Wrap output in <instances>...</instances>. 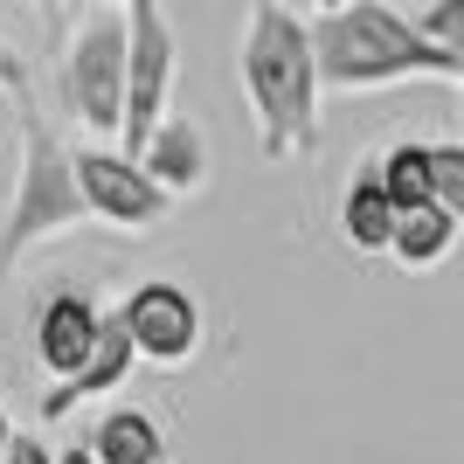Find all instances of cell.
Segmentation results:
<instances>
[{
	"label": "cell",
	"instance_id": "cell-1",
	"mask_svg": "<svg viewBox=\"0 0 464 464\" xmlns=\"http://www.w3.org/2000/svg\"><path fill=\"white\" fill-rule=\"evenodd\" d=\"M243 97L256 118L264 160H298L319 146V56L312 28L291 14L285 0H256L243 28Z\"/></svg>",
	"mask_w": 464,
	"mask_h": 464
},
{
	"label": "cell",
	"instance_id": "cell-2",
	"mask_svg": "<svg viewBox=\"0 0 464 464\" xmlns=\"http://www.w3.org/2000/svg\"><path fill=\"white\" fill-rule=\"evenodd\" d=\"M312 56H319L326 91H388V83H409V77H458L464 70L450 49H437L388 0H353L340 14H319L312 21Z\"/></svg>",
	"mask_w": 464,
	"mask_h": 464
},
{
	"label": "cell",
	"instance_id": "cell-3",
	"mask_svg": "<svg viewBox=\"0 0 464 464\" xmlns=\"http://www.w3.org/2000/svg\"><path fill=\"white\" fill-rule=\"evenodd\" d=\"M91 201L77 188V153L56 139V125H42L35 111L21 118V180H14V208L0 229V277H14L42 243L83 229Z\"/></svg>",
	"mask_w": 464,
	"mask_h": 464
},
{
	"label": "cell",
	"instance_id": "cell-4",
	"mask_svg": "<svg viewBox=\"0 0 464 464\" xmlns=\"http://www.w3.org/2000/svg\"><path fill=\"white\" fill-rule=\"evenodd\" d=\"M167 91H174V28L160 14V0H132L125 7V125H118L125 160H139L146 139L160 132Z\"/></svg>",
	"mask_w": 464,
	"mask_h": 464
},
{
	"label": "cell",
	"instance_id": "cell-5",
	"mask_svg": "<svg viewBox=\"0 0 464 464\" xmlns=\"http://www.w3.org/2000/svg\"><path fill=\"white\" fill-rule=\"evenodd\" d=\"M63 104L77 125L91 132H118L125 125V14H91L70 35V56H63Z\"/></svg>",
	"mask_w": 464,
	"mask_h": 464
},
{
	"label": "cell",
	"instance_id": "cell-6",
	"mask_svg": "<svg viewBox=\"0 0 464 464\" xmlns=\"http://www.w3.org/2000/svg\"><path fill=\"white\" fill-rule=\"evenodd\" d=\"M118 319H125L132 353L146 368H188L194 353H201V305H194V291L167 285V277L139 285L132 298L118 305Z\"/></svg>",
	"mask_w": 464,
	"mask_h": 464
},
{
	"label": "cell",
	"instance_id": "cell-7",
	"mask_svg": "<svg viewBox=\"0 0 464 464\" xmlns=\"http://www.w3.org/2000/svg\"><path fill=\"white\" fill-rule=\"evenodd\" d=\"M77 188L91 201V222H111V229H153L160 215L174 208L167 194L146 180V167L111 146H83L77 153Z\"/></svg>",
	"mask_w": 464,
	"mask_h": 464
},
{
	"label": "cell",
	"instance_id": "cell-8",
	"mask_svg": "<svg viewBox=\"0 0 464 464\" xmlns=\"http://www.w3.org/2000/svg\"><path fill=\"white\" fill-rule=\"evenodd\" d=\"M97 340H104V305L91 291H49V305L35 312V361L49 382H70V374L91 368Z\"/></svg>",
	"mask_w": 464,
	"mask_h": 464
},
{
	"label": "cell",
	"instance_id": "cell-9",
	"mask_svg": "<svg viewBox=\"0 0 464 464\" xmlns=\"http://www.w3.org/2000/svg\"><path fill=\"white\" fill-rule=\"evenodd\" d=\"M139 368V353H132V333H125V319L118 312H104V340H97L91 353V368L70 374V382H49V395H42V423H63V416H77L83 402H97V395H111V388H125V374Z\"/></svg>",
	"mask_w": 464,
	"mask_h": 464
},
{
	"label": "cell",
	"instance_id": "cell-10",
	"mask_svg": "<svg viewBox=\"0 0 464 464\" xmlns=\"http://www.w3.org/2000/svg\"><path fill=\"white\" fill-rule=\"evenodd\" d=\"M139 167H146V180H153L167 201H180V194H201V188H208V132H201V118L167 111V118H160V132L146 139Z\"/></svg>",
	"mask_w": 464,
	"mask_h": 464
},
{
	"label": "cell",
	"instance_id": "cell-11",
	"mask_svg": "<svg viewBox=\"0 0 464 464\" xmlns=\"http://www.w3.org/2000/svg\"><path fill=\"white\" fill-rule=\"evenodd\" d=\"M395 201H388V188H382V174H374V160L353 174V188H347V201H340V236H347L361 256H388V243H395Z\"/></svg>",
	"mask_w": 464,
	"mask_h": 464
},
{
	"label": "cell",
	"instance_id": "cell-12",
	"mask_svg": "<svg viewBox=\"0 0 464 464\" xmlns=\"http://www.w3.org/2000/svg\"><path fill=\"white\" fill-rule=\"evenodd\" d=\"M97 464H167V430L146 416V409H111L91 437Z\"/></svg>",
	"mask_w": 464,
	"mask_h": 464
},
{
	"label": "cell",
	"instance_id": "cell-13",
	"mask_svg": "<svg viewBox=\"0 0 464 464\" xmlns=\"http://www.w3.org/2000/svg\"><path fill=\"white\" fill-rule=\"evenodd\" d=\"M450 250H458V222H450L437 201L409 208L402 222H395V243H388V256H395V264H409V271H430V264H444Z\"/></svg>",
	"mask_w": 464,
	"mask_h": 464
},
{
	"label": "cell",
	"instance_id": "cell-14",
	"mask_svg": "<svg viewBox=\"0 0 464 464\" xmlns=\"http://www.w3.org/2000/svg\"><path fill=\"white\" fill-rule=\"evenodd\" d=\"M374 174H382L395 215L423 208V201H430V146H416V139H409V146H388V153L374 160Z\"/></svg>",
	"mask_w": 464,
	"mask_h": 464
},
{
	"label": "cell",
	"instance_id": "cell-15",
	"mask_svg": "<svg viewBox=\"0 0 464 464\" xmlns=\"http://www.w3.org/2000/svg\"><path fill=\"white\" fill-rule=\"evenodd\" d=\"M430 201L464 229V146H430Z\"/></svg>",
	"mask_w": 464,
	"mask_h": 464
},
{
	"label": "cell",
	"instance_id": "cell-16",
	"mask_svg": "<svg viewBox=\"0 0 464 464\" xmlns=\"http://www.w3.org/2000/svg\"><path fill=\"white\" fill-rule=\"evenodd\" d=\"M416 28H423V35L437 42V49H450V56L464 63V0H430Z\"/></svg>",
	"mask_w": 464,
	"mask_h": 464
},
{
	"label": "cell",
	"instance_id": "cell-17",
	"mask_svg": "<svg viewBox=\"0 0 464 464\" xmlns=\"http://www.w3.org/2000/svg\"><path fill=\"white\" fill-rule=\"evenodd\" d=\"M0 91H7V97H28V63H21L7 42H0Z\"/></svg>",
	"mask_w": 464,
	"mask_h": 464
},
{
	"label": "cell",
	"instance_id": "cell-18",
	"mask_svg": "<svg viewBox=\"0 0 464 464\" xmlns=\"http://www.w3.org/2000/svg\"><path fill=\"white\" fill-rule=\"evenodd\" d=\"M7 464H56V450H49V444H35L28 430H14V450H7Z\"/></svg>",
	"mask_w": 464,
	"mask_h": 464
},
{
	"label": "cell",
	"instance_id": "cell-19",
	"mask_svg": "<svg viewBox=\"0 0 464 464\" xmlns=\"http://www.w3.org/2000/svg\"><path fill=\"white\" fill-rule=\"evenodd\" d=\"M56 464H97V458H91V444H63Z\"/></svg>",
	"mask_w": 464,
	"mask_h": 464
},
{
	"label": "cell",
	"instance_id": "cell-20",
	"mask_svg": "<svg viewBox=\"0 0 464 464\" xmlns=\"http://www.w3.org/2000/svg\"><path fill=\"white\" fill-rule=\"evenodd\" d=\"M7 450H14V423L0 416V464H7Z\"/></svg>",
	"mask_w": 464,
	"mask_h": 464
},
{
	"label": "cell",
	"instance_id": "cell-21",
	"mask_svg": "<svg viewBox=\"0 0 464 464\" xmlns=\"http://www.w3.org/2000/svg\"><path fill=\"white\" fill-rule=\"evenodd\" d=\"M312 7H319V14H340V7H353V0H312Z\"/></svg>",
	"mask_w": 464,
	"mask_h": 464
},
{
	"label": "cell",
	"instance_id": "cell-22",
	"mask_svg": "<svg viewBox=\"0 0 464 464\" xmlns=\"http://www.w3.org/2000/svg\"><path fill=\"white\" fill-rule=\"evenodd\" d=\"M458 111H464V70H458Z\"/></svg>",
	"mask_w": 464,
	"mask_h": 464
},
{
	"label": "cell",
	"instance_id": "cell-23",
	"mask_svg": "<svg viewBox=\"0 0 464 464\" xmlns=\"http://www.w3.org/2000/svg\"><path fill=\"white\" fill-rule=\"evenodd\" d=\"M97 7H132V0H97Z\"/></svg>",
	"mask_w": 464,
	"mask_h": 464
}]
</instances>
